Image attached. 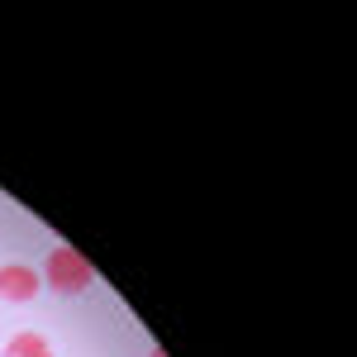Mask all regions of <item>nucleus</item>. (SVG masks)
Masks as SVG:
<instances>
[{
    "label": "nucleus",
    "instance_id": "nucleus-1",
    "mask_svg": "<svg viewBox=\"0 0 357 357\" xmlns=\"http://www.w3.org/2000/svg\"><path fill=\"white\" fill-rule=\"evenodd\" d=\"M43 286L53 291V296H82V291H91V281H96V272H91V262H86L82 252L72 243H57L48 257H43Z\"/></svg>",
    "mask_w": 357,
    "mask_h": 357
},
{
    "label": "nucleus",
    "instance_id": "nucleus-2",
    "mask_svg": "<svg viewBox=\"0 0 357 357\" xmlns=\"http://www.w3.org/2000/svg\"><path fill=\"white\" fill-rule=\"evenodd\" d=\"M43 286L38 267H24V262H5L0 267V301H33Z\"/></svg>",
    "mask_w": 357,
    "mask_h": 357
},
{
    "label": "nucleus",
    "instance_id": "nucleus-3",
    "mask_svg": "<svg viewBox=\"0 0 357 357\" xmlns=\"http://www.w3.org/2000/svg\"><path fill=\"white\" fill-rule=\"evenodd\" d=\"M5 357H57V353H53V343H48L43 333L24 329V333H15V338L5 343Z\"/></svg>",
    "mask_w": 357,
    "mask_h": 357
},
{
    "label": "nucleus",
    "instance_id": "nucleus-4",
    "mask_svg": "<svg viewBox=\"0 0 357 357\" xmlns=\"http://www.w3.org/2000/svg\"><path fill=\"white\" fill-rule=\"evenodd\" d=\"M148 357H167V353H162V348H153V353H148Z\"/></svg>",
    "mask_w": 357,
    "mask_h": 357
}]
</instances>
